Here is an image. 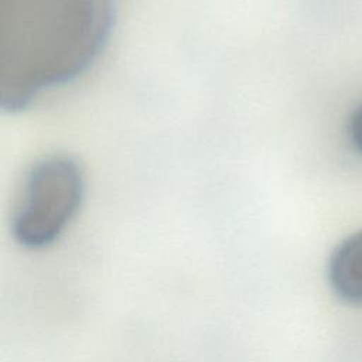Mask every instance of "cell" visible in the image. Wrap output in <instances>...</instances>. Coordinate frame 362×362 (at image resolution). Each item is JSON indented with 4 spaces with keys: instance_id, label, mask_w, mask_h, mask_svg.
I'll list each match as a JSON object with an SVG mask.
<instances>
[{
    "instance_id": "cell-1",
    "label": "cell",
    "mask_w": 362,
    "mask_h": 362,
    "mask_svg": "<svg viewBox=\"0 0 362 362\" xmlns=\"http://www.w3.org/2000/svg\"><path fill=\"white\" fill-rule=\"evenodd\" d=\"M116 0H0V105L17 113L81 78L105 51Z\"/></svg>"
},
{
    "instance_id": "cell-2",
    "label": "cell",
    "mask_w": 362,
    "mask_h": 362,
    "mask_svg": "<svg viewBox=\"0 0 362 362\" xmlns=\"http://www.w3.org/2000/svg\"><path fill=\"white\" fill-rule=\"evenodd\" d=\"M85 198V177L75 158L49 154L24 175L11 215L14 240L30 250L55 243L75 219Z\"/></svg>"
},
{
    "instance_id": "cell-3",
    "label": "cell",
    "mask_w": 362,
    "mask_h": 362,
    "mask_svg": "<svg viewBox=\"0 0 362 362\" xmlns=\"http://www.w3.org/2000/svg\"><path fill=\"white\" fill-rule=\"evenodd\" d=\"M328 281L341 300L362 305V229L334 249L328 260Z\"/></svg>"
},
{
    "instance_id": "cell-4",
    "label": "cell",
    "mask_w": 362,
    "mask_h": 362,
    "mask_svg": "<svg viewBox=\"0 0 362 362\" xmlns=\"http://www.w3.org/2000/svg\"><path fill=\"white\" fill-rule=\"evenodd\" d=\"M348 134L355 150L362 154V103L352 112L349 117Z\"/></svg>"
}]
</instances>
